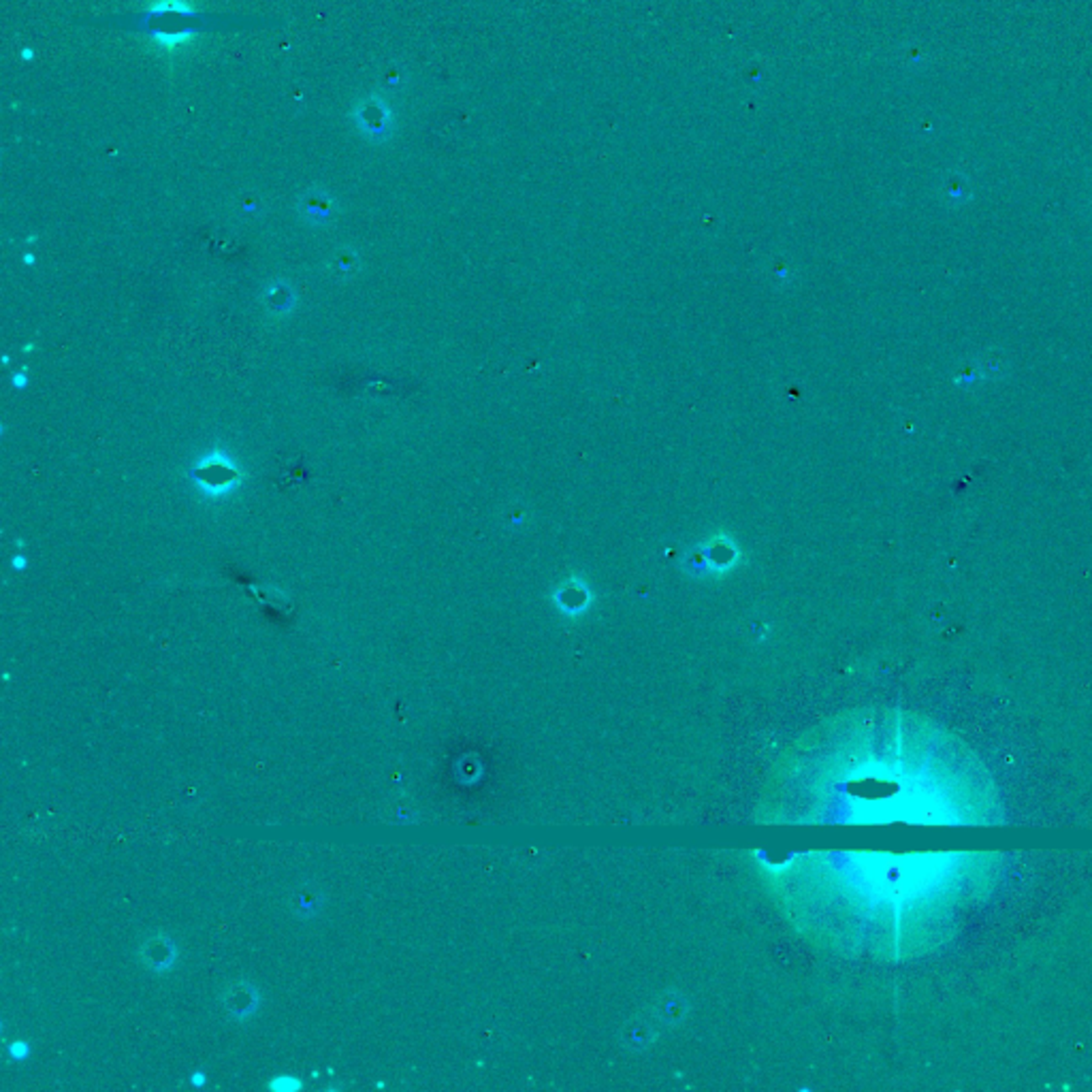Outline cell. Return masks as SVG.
<instances>
[{
  "label": "cell",
  "mask_w": 1092,
  "mask_h": 1092,
  "mask_svg": "<svg viewBox=\"0 0 1092 1092\" xmlns=\"http://www.w3.org/2000/svg\"><path fill=\"white\" fill-rule=\"evenodd\" d=\"M194 480H197L199 489H203L211 498H220V495L229 493L237 487L239 471L229 457L211 453L203 459L201 466L194 467Z\"/></svg>",
  "instance_id": "obj_1"
},
{
  "label": "cell",
  "mask_w": 1092,
  "mask_h": 1092,
  "mask_svg": "<svg viewBox=\"0 0 1092 1092\" xmlns=\"http://www.w3.org/2000/svg\"><path fill=\"white\" fill-rule=\"evenodd\" d=\"M139 958L143 960V965L147 967L154 973H165L169 971L171 967L175 965V960H178V950H175V943L171 941L169 937H162V935H156V937L147 939L143 943L141 951H139Z\"/></svg>",
  "instance_id": "obj_2"
},
{
  "label": "cell",
  "mask_w": 1092,
  "mask_h": 1092,
  "mask_svg": "<svg viewBox=\"0 0 1092 1092\" xmlns=\"http://www.w3.org/2000/svg\"><path fill=\"white\" fill-rule=\"evenodd\" d=\"M359 124H361L363 131H365V133H370V135L384 133V131H386V128H389V124H391L389 107L384 105V103H380L378 99H376L374 103H365V105L361 107Z\"/></svg>",
  "instance_id": "obj_3"
},
{
  "label": "cell",
  "mask_w": 1092,
  "mask_h": 1092,
  "mask_svg": "<svg viewBox=\"0 0 1092 1092\" xmlns=\"http://www.w3.org/2000/svg\"><path fill=\"white\" fill-rule=\"evenodd\" d=\"M256 1007H258V994H256L254 988L239 986L237 990L231 992L229 1001H226V1009L237 1020L250 1018L256 1011Z\"/></svg>",
  "instance_id": "obj_4"
},
{
  "label": "cell",
  "mask_w": 1092,
  "mask_h": 1092,
  "mask_svg": "<svg viewBox=\"0 0 1092 1092\" xmlns=\"http://www.w3.org/2000/svg\"><path fill=\"white\" fill-rule=\"evenodd\" d=\"M306 214L307 218H316V220H325L329 218L331 214V203L327 194L318 192V194H310L306 199Z\"/></svg>",
  "instance_id": "obj_5"
},
{
  "label": "cell",
  "mask_w": 1092,
  "mask_h": 1092,
  "mask_svg": "<svg viewBox=\"0 0 1092 1092\" xmlns=\"http://www.w3.org/2000/svg\"><path fill=\"white\" fill-rule=\"evenodd\" d=\"M269 1088H274V1090H282V1092H293V1090H299V1088H301V1079L288 1078V1075H280L278 1079H274V1082L269 1084Z\"/></svg>",
  "instance_id": "obj_6"
},
{
  "label": "cell",
  "mask_w": 1092,
  "mask_h": 1092,
  "mask_svg": "<svg viewBox=\"0 0 1092 1092\" xmlns=\"http://www.w3.org/2000/svg\"><path fill=\"white\" fill-rule=\"evenodd\" d=\"M9 1054L13 1061H24V1058H28V1054H30V1046H28L26 1041H15L13 1046L9 1047Z\"/></svg>",
  "instance_id": "obj_7"
},
{
  "label": "cell",
  "mask_w": 1092,
  "mask_h": 1092,
  "mask_svg": "<svg viewBox=\"0 0 1092 1092\" xmlns=\"http://www.w3.org/2000/svg\"><path fill=\"white\" fill-rule=\"evenodd\" d=\"M190 1082H192V1086H197V1088H201V1086H205V1082H207V1078H205V1073H201V1071H199V1073H194V1075H192V1078H190Z\"/></svg>",
  "instance_id": "obj_8"
}]
</instances>
